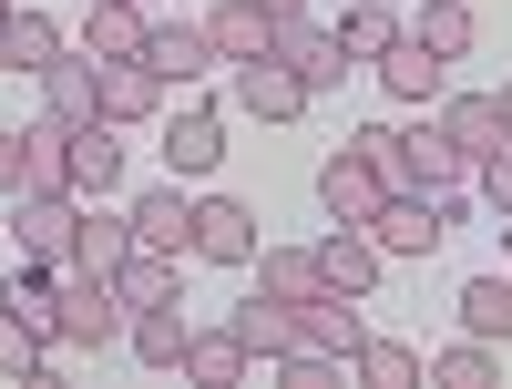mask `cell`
Segmentation results:
<instances>
[{
    "instance_id": "cell-26",
    "label": "cell",
    "mask_w": 512,
    "mask_h": 389,
    "mask_svg": "<svg viewBox=\"0 0 512 389\" xmlns=\"http://www.w3.org/2000/svg\"><path fill=\"white\" fill-rule=\"evenodd\" d=\"M113 287H123V308H164V297H185V256H164V246H134Z\"/></svg>"
},
{
    "instance_id": "cell-10",
    "label": "cell",
    "mask_w": 512,
    "mask_h": 389,
    "mask_svg": "<svg viewBox=\"0 0 512 389\" xmlns=\"http://www.w3.org/2000/svg\"><path fill=\"white\" fill-rule=\"evenodd\" d=\"M308 103H318V93H308V82H297L277 52H267V62H236V113H256V123H297Z\"/></svg>"
},
{
    "instance_id": "cell-15",
    "label": "cell",
    "mask_w": 512,
    "mask_h": 389,
    "mask_svg": "<svg viewBox=\"0 0 512 389\" xmlns=\"http://www.w3.org/2000/svg\"><path fill=\"white\" fill-rule=\"evenodd\" d=\"M472 175H482V164H472V154H461V144L441 134V123H431V134H410V164H400V195H461Z\"/></svg>"
},
{
    "instance_id": "cell-21",
    "label": "cell",
    "mask_w": 512,
    "mask_h": 389,
    "mask_svg": "<svg viewBox=\"0 0 512 389\" xmlns=\"http://www.w3.org/2000/svg\"><path fill=\"white\" fill-rule=\"evenodd\" d=\"M205 31H216V52H226V62H267L287 21L267 11V0H226V11H216V21H205Z\"/></svg>"
},
{
    "instance_id": "cell-28",
    "label": "cell",
    "mask_w": 512,
    "mask_h": 389,
    "mask_svg": "<svg viewBox=\"0 0 512 389\" xmlns=\"http://www.w3.org/2000/svg\"><path fill=\"white\" fill-rule=\"evenodd\" d=\"M410 41H431L441 62H472V41H482V21H472V0H420V21H410Z\"/></svg>"
},
{
    "instance_id": "cell-7",
    "label": "cell",
    "mask_w": 512,
    "mask_h": 389,
    "mask_svg": "<svg viewBox=\"0 0 512 389\" xmlns=\"http://www.w3.org/2000/svg\"><path fill=\"white\" fill-rule=\"evenodd\" d=\"M123 256H134V205H113V195H82L72 267H93V277H123Z\"/></svg>"
},
{
    "instance_id": "cell-14",
    "label": "cell",
    "mask_w": 512,
    "mask_h": 389,
    "mask_svg": "<svg viewBox=\"0 0 512 389\" xmlns=\"http://www.w3.org/2000/svg\"><path fill=\"white\" fill-rule=\"evenodd\" d=\"M277 62L308 82V93H338V82H349V52H338V31H318L308 11H297L287 31H277Z\"/></svg>"
},
{
    "instance_id": "cell-18",
    "label": "cell",
    "mask_w": 512,
    "mask_h": 389,
    "mask_svg": "<svg viewBox=\"0 0 512 389\" xmlns=\"http://www.w3.org/2000/svg\"><path fill=\"white\" fill-rule=\"evenodd\" d=\"M134 246H164V256H195V205H185V175L134 195Z\"/></svg>"
},
{
    "instance_id": "cell-29",
    "label": "cell",
    "mask_w": 512,
    "mask_h": 389,
    "mask_svg": "<svg viewBox=\"0 0 512 389\" xmlns=\"http://www.w3.org/2000/svg\"><path fill=\"white\" fill-rule=\"evenodd\" d=\"M359 389H420V369H431V359H420L410 349V338H359Z\"/></svg>"
},
{
    "instance_id": "cell-5",
    "label": "cell",
    "mask_w": 512,
    "mask_h": 389,
    "mask_svg": "<svg viewBox=\"0 0 512 389\" xmlns=\"http://www.w3.org/2000/svg\"><path fill=\"white\" fill-rule=\"evenodd\" d=\"M256 205H236V195H195V256L205 267H256Z\"/></svg>"
},
{
    "instance_id": "cell-38",
    "label": "cell",
    "mask_w": 512,
    "mask_h": 389,
    "mask_svg": "<svg viewBox=\"0 0 512 389\" xmlns=\"http://www.w3.org/2000/svg\"><path fill=\"white\" fill-rule=\"evenodd\" d=\"M492 103H502V123H512V82H502V93H492Z\"/></svg>"
},
{
    "instance_id": "cell-36",
    "label": "cell",
    "mask_w": 512,
    "mask_h": 389,
    "mask_svg": "<svg viewBox=\"0 0 512 389\" xmlns=\"http://www.w3.org/2000/svg\"><path fill=\"white\" fill-rule=\"evenodd\" d=\"M21 185H31V154H21V134H0V205H11Z\"/></svg>"
},
{
    "instance_id": "cell-33",
    "label": "cell",
    "mask_w": 512,
    "mask_h": 389,
    "mask_svg": "<svg viewBox=\"0 0 512 389\" xmlns=\"http://www.w3.org/2000/svg\"><path fill=\"white\" fill-rule=\"evenodd\" d=\"M461 328H472V338H502V328H512V267L461 287Z\"/></svg>"
},
{
    "instance_id": "cell-25",
    "label": "cell",
    "mask_w": 512,
    "mask_h": 389,
    "mask_svg": "<svg viewBox=\"0 0 512 389\" xmlns=\"http://www.w3.org/2000/svg\"><path fill=\"white\" fill-rule=\"evenodd\" d=\"M236 338H246V349H256V359H267V369H277V359L297 349V308H287V297H277V287H256V297H246V308H236Z\"/></svg>"
},
{
    "instance_id": "cell-11",
    "label": "cell",
    "mask_w": 512,
    "mask_h": 389,
    "mask_svg": "<svg viewBox=\"0 0 512 389\" xmlns=\"http://www.w3.org/2000/svg\"><path fill=\"white\" fill-rule=\"evenodd\" d=\"M379 267H390V256H379V236H369V226H328V236H318V287L369 297V287H379Z\"/></svg>"
},
{
    "instance_id": "cell-34",
    "label": "cell",
    "mask_w": 512,
    "mask_h": 389,
    "mask_svg": "<svg viewBox=\"0 0 512 389\" xmlns=\"http://www.w3.org/2000/svg\"><path fill=\"white\" fill-rule=\"evenodd\" d=\"M41 359H52V338H31V328H21L11 308H0V379H31Z\"/></svg>"
},
{
    "instance_id": "cell-31",
    "label": "cell",
    "mask_w": 512,
    "mask_h": 389,
    "mask_svg": "<svg viewBox=\"0 0 512 389\" xmlns=\"http://www.w3.org/2000/svg\"><path fill=\"white\" fill-rule=\"evenodd\" d=\"M256 287H277L287 308L318 287V246H256Z\"/></svg>"
},
{
    "instance_id": "cell-20",
    "label": "cell",
    "mask_w": 512,
    "mask_h": 389,
    "mask_svg": "<svg viewBox=\"0 0 512 389\" xmlns=\"http://www.w3.org/2000/svg\"><path fill=\"white\" fill-rule=\"evenodd\" d=\"M185 308H175V297H164V308H134V318H123V349H134L144 369H185Z\"/></svg>"
},
{
    "instance_id": "cell-4",
    "label": "cell",
    "mask_w": 512,
    "mask_h": 389,
    "mask_svg": "<svg viewBox=\"0 0 512 389\" xmlns=\"http://www.w3.org/2000/svg\"><path fill=\"white\" fill-rule=\"evenodd\" d=\"M11 236L31 267H72V236H82V195H11Z\"/></svg>"
},
{
    "instance_id": "cell-8",
    "label": "cell",
    "mask_w": 512,
    "mask_h": 389,
    "mask_svg": "<svg viewBox=\"0 0 512 389\" xmlns=\"http://www.w3.org/2000/svg\"><path fill=\"white\" fill-rule=\"evenodd\" d=\"M144 62L164 72V93H175V82H205L226 52H216V31H205V21H154V31H144Z\"/></svg>"
},
{
    "instance_id": "cell-35",
    "label": "cell",
    "mask_w": 512,
    "mask_h": 389,
    "mask_svg": "<svg viewBox=\"0 0 512 389\" xmlns=\"http://www.w3.org/2000/svg\"><path fill=\"white\" fill-rule=\"evenodd\" d=\"M482 205L502 215V246H512V154H492V164H482Z\"/></svg>"
},
{
    "instance_id": "cell-17",
    "label": "cell",
    "mask_w": 512,
    "mask_h": 389,
    "mask_svg": "<svg viewBox=\"0 0 512 389\" xmlns=\"http://www.w3.org/2000/svg\"><path fill=\"white\" fill-rule=\"evenodd\" d=\"M62 52H72L62 21H52V11H31V0H11V21H0V72H52Z\"/></svg>"
},
{
    "instance_id": "cell-37",
    "label": "cell",
    "mask_w": 512,
    "mask_h": 389,
    "mask_svg": "<svg viewBox=\"0 0 512 389\" xmlns=\"http://www.w3.org/2000/svg\"><path fill=\"white\" fill-rule=\"evenodd\" d=\"M267 11H277V21H297V11H308V0H267Z\"/></svg>"
},
{
    "instance_id": "cell-30",
    "label": "cell",
    "mask_w": 512,
    "mask_h": 389,
    "mask_svg": "<svg viewBox=\"0 0 512 389\" xmlns=\"http://www.w3.org/2000/svg\"><path fill=\"white\" fill-rule=\"evenodd\" d=\"M400 31H410V21L390 11V0H349V21H338V52H349V62H379Z\"/></svg>"
},
{
    "instance_id": "cell-13",
    "label": "cell",
    "mask_w": 512,
    "mask_h": 389,
    "mask_svg": "<svg viewBox=\"0 0 512 389\" xmlns=\"http://www.w3.org/2000/svg\"><path fill=\"white\" fill-rule=\"evenodd\" d=\"M369 72H379V82H390V103H441V93H451V62L431 52V41H410V31H400V41H390V52H379V62H369Z\"/></svg>"
},
{
    "instance_id": "cell-32",
    "label": "cell",
    "mask_w": 512,
    "mask_h": 389,
    "mask_svg": "<svg viewBox=\"0 0 512 389\" xmlns=\"http://www.w3.org/2000/svg\"><path fill=\"white\" fill-rule=\"evenodd\" d=\"M431 379H441V389H492V379H502V359H492V338L461 328V349H441V359H431Z\"/></svg>"
},
{
    "instance_id": "cell-24",
    "label": "cell",
    "mask_w": 512,
    "mask_h": 389,
    "mask_svg": "<svg viewBox=\"0 0 512 389\" xmlns=\"http://www.w3.org/2000/svg\"><path fill=\"white\" fill-rule=\"evenodd\" d=\"M21 154H31V185L21 195H72V123H21Z\"/></svg>"
},
{
    "instance_id": "cell-23",
    "label": "cell",
    "mask_w": 512,
    "mask_h": 389,
    "mask_svg": "<svg viewBox=\"0 0 512 389\" xmlns=\"http://www.w3.org/2000/svg\"><path fill=\"white\" fill-rule=\"evenodd\" d=\"M144 11H134V0H93V11H82V52H93V62H134L144 52Z\"/></svg>"
},
{
    "instance_id": "cell-27",
    "label": "cell",
    "mask_w": 512,
    "mask_h": 389,
    "mask_svg": "<svg viewBox=\"0 0 512 389\" xmlns=\"http://www.w3.org/2000/svg\"><path fill=\"white\" fill-rule=\"evenodd\" d=\"M123 123H82V134H72V195H113L123 185Z\"/></svg>"
},
{
    "instance_id": "cell-3",
    "label": "cell",
    "mask_w": 512,
    "mask_h": 389,
    "mask_svg": "<svg viewBox=\"0 0 512 389\" xmlns=\"http://www.w3.org/2000/svg\"><path fill=\"white\" fill-rule=\"evenodd\" d=\"M451 215H461V195H390L369 215V236H379V256H431L451 236Z\"/></svg>"
},
{
    "instance_id": "cell-22",
    "label": "cell",
    "mask_w": 512,
    "mask_h": 389,
    "mask_svg": "<svg viewBox=\"0 0 512 389\" xmlns=\"http://www.w3.org/2000/svg\"><path fill=\"white\" fill-rule=\"evenodd\" d=\"M164 113V72L134 52V62H103V123H144Z\"/></svg>"
},
{
    "instance_id": "cell-16",
    "label": "cell",
    "mask_w": 512,
    "mask_h": 389,
    "mask_svg": "<svg viewBox=\"0 0 512 389\" xmlns=\"http://www.w3.org/2000/svg\"><path fill=\"white\" fill-rule=\"evenodd\" d=\"M441 134L472 154V164L512 154V123H502V103H492V93H441Z\"/></svg>"
},
{
    "instance_id": "cell-19",
    "label": "cell",
    "mask_w": 512,
    "mask_h": 389,
    "mask_svg": "<svg viewBox=\"0 0 512 389\" xmlns=\"http://www.w3.org/2000/svg\"><path fill=\"white\" fill-rule=\"evenodd\" d=\"M246 369H256V349L236 338V318H226V328H195V338H185V379H195V389H236Z\"/></svg>"
},
{
    "instance_id": "cell-2",
    "label": "cell",
    "mask_w": 512,
    "mask_h": 389,
    "mask_svg": "<svg viewBox=\"0 0 512 389\" xmlns=\"http://www.w3.org/2000/svg\"><path fill=\"white\" fill-rule=\"evenodd\" d=\"M318 205H328V226H369V215L390 205V175H379L359 144H338V154L318 164Z\"/></svg>"
},
{
    "instance_id": "cell-12",
    "label": "cell",
    "mask_w": 512,
    "mask_h": 389,
    "mask_svg": "<svg viewBox=\"0 0 512 389\" xmlns=\"http://www.w3.org/2000/svg\"><path fill=\"white\" fill-rule=\"evenodd\" d=\"M164 164H175L185 185H205L226 164V123L205 113V103H185V113H164Z\"/></svg>"
},
{
    "instance_id": "cell-6",
    "label": "cell",
    "mask_w": 512,
    "mask_h": 389,
    "mask_svg": "<svg viewBox=\"0 0 512 389\" xmlns=\"http://www.w3.org/2000/svg\"><path fill=\"white\" fill-rule=\"evenodd\" d=\"M359 338H369V318H359V297H338V287H308V297H297V349H328V359H359Z\"/></svg>"
},
{
    "instance_id": "cell-39",
    "label": "cell",
    "mask_w": 512,
    "mask_h": 389,
    "mask_svg": "<svg viewBox=\"0 0 512 389\" xmlns=\"http://www.w3.org/2000/svg\"><path fill=\"white\" fill-rule=\"evenodd\" d=\"M0 236H11V205H0Z\"/></svg>"
},
{
    "instance_id": "cell-9",
    "label": "cell",
    "mask_w": 512,
    "mask_h": 389,
    "mask_svg": "<svg viewBox=\"0 0 512 389\" xmlns=\"http://www.w3.org/2000/svg\"><path fill=\"white\" fill-rule=\"evenodd\" d=\"M41 113L72 123V134H82V123H103V62H93V52H62L52 72H41Z\"/></svg>"
},
{
    "instance_id": "cell-1",
    "label": "cell",
    "mask_w": 512,
    "mask_h": 389,
    "mask_svg": "<svg viewBox=\"0 0 512 389\" xmlns=\"http://www.w3.org/2000/svg\"><path fill=\"white\" fill-rule=\"evenodd\" d=\"M123 287L113 277H93V267H62V349H113L123 338Z\"/></svg>"
},
{
    "instance_id": "cell-40",
    "label": "cell",
    "mask_w": 512,
    "mask_h": 389,
    "mask_svg": "<svg viewBox=\"0 0 512 389\" xmlns=\"http://www.w3.org/2000/svg\"><path fill=\"white\" fill-rule=\"evenodd\" d=\"M0 21H11V0H0Z\"/></svg>"
}]
</instances>
